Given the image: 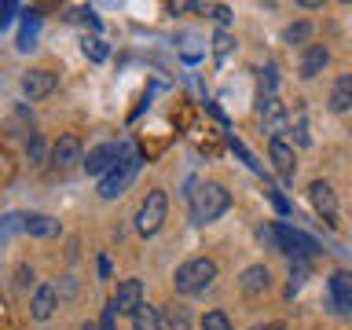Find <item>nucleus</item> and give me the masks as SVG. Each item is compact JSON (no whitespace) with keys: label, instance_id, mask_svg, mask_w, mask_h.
<instances>
[{"label":"nucleus","instance_id":"nucleus-7","mask_svg":"<svg viewBox=\"0 0 352 330\" xmlns=\"http://www.w3.org/2000/svg\"><path fill=\"white\" fill-rule=\"evenodd\" d=\"M125 151H129V147H121V143H99V147H92V151H88V158H85L88 176H99V180H103V176L118 165V158H121Z\"/></svg>","mask_w":352,"mask_h":330},{"label":"nucleus","instance_id":"nucleus-3","mask_svg":"<svg viewBox=\"0 0 352 330\" xmlns=\"http://www.w3.org/2000/svg\"><path fill=\"white\" fill-rule=\"evenodd\" d=\"M136 173H140V154L125 151V154L118 158L114 169H110L103 180H99V198H107V202H110V198H118L132 180H136Z\"/></svg>","mask_w":352,"mask_h":330},{"label":"nucleus","instance_id":"nucleus-8","mask_svg":"<svg viewBox=\"0 0 352 330\" xmlns=\"http://www.w3.org/2000/svg\"><path fill=\"white\" fill-rule=\"evenodd\" d=\"M257 114H261V121H264V132H272V140H279V132L290 129V118H286V110H283V103H279L275 96H264V92H261Z\"/></svg>","mask_w":352,"mask_h":330},{"label":"nucleus","instance_id":"nucleus-29","mask_svg":"<svg viewBox=\"0 0 352 330\" xmlns=\"http://www.w3.org/2000/svg\"><path fill=\"white\" fill-rule=\"evenodd\" d=\"M264 191H268V198H272V202H275V209H279V213H286V209H290V206H286V198H283L279 191H275L272 184H264Z\"/></svg>","mask_w":352,"mask_h":330},{"label":"nucleus","instance_id":"nucleus-9","mask_svg":"<svg viewBox=\"0 0 352 330\" xmlns=\"http://www.w3.org/2000/svg\"><path fill=\"white\" fill-rule=\"evenodd\" d=\"M110 305H114L118 316H136V308L143 305V283L140 279H121L114 297H110Z\"/></svg>","mask_w":352,"mask_h":330},{"label":"nucleus","instance_id":"nucleus-19","mask_svg":"<svg viewBox=\"0 0 352 330\" xmlns=\"http://www.w3.org/2000/svg\"><path fill=\"white\" fill-rule=\"evenodd\" d=\"M162 323H165V330H191V327H195V319H191V308H187V305L173 301L169 308H165Z\"/></svg>","mask_w":352,"mask_h":330},{"label":"nucleus","instance_id":"nucleus-33","mask_svg":"<svg viewBox=\"0 0 352 330\" xmlns=\"http://www.w3.org/2000/svg\"><path fill=\"white\" fill-rule=\"evenodd\" d=\"M99 275H103V279H110V261H107V257H99Z\"/></svg>","mask_w":352,"mask_h":330},{"label":"nucleus","instance_id":"nucleus-17","mask_svg":"<svg viewBox=\"0 0 352 330\" xmlns=\"http://www.w3.org/2000/svg\"><path fill=\"white\" fill-rule=\"evenodd\" d=\"M327 107H330V114L352 110V74H341L334 81V88H330V96H327Z\"/></svg>","mask_w":352,"mask_h":330},{"label":"nucleus","instance_id":"nucleus-20","mask_svg":"<svg viewBox=\"0 0 352 330\" xmlns=\"http://www.w3.org/2000/svg\"><path fill=\"white\" fill-rule=\"evenodd\" d=\"M132 330H165L162 312H158V308H151V305H140L136 316H132Z\"/></svg>","mask_w":352,"mask_h":330},{"label":"nucleus","instance_id":"nucleus-30","mask_svg":"<svg viewBox=\"0 0 352 330\" xmlns=\"http://www.w3.org/2000/svg\"><path fill=\"white\" fill-rule=\"evenodd\" d=\"M114 316H118L114 305H107L103 308V319H99V330H114Z\"/></svg>","mask_w":352,"mask_h":330},{"label":"nucleus","instance_id":"nucleus-2","mask_svg":"<svg viewBox=\"0 0 352 330\" xmlns=\"http://www.w3.org/2000/svg\"><path fill=\"white\" fill-rule=\"evenodd\" d=\"M213 283H217V264L209 261V257L184 261L180 268H176V275H173L176 294H206Z\"/></svg>","mask_w":352,"mask_h":330},{"label":"nucleus","instance_id":"nucleus-6","mask_svg":"<svg viewBox=\"0 0 352 330\" xmlns=\"http://www.w3.org/2000/svg\"><path fill=\"white\" fill-rule=\"evenodd\" d=\"M327 297H330V308L338 316H352V272L349 268H338L327 283Z\"/></svg>","mask_w":352,"mask_h":330},{"label":"nucleus","instance_id":"nucleus-27","mask_svg":"<svg viewBox=\"0 0 352 330\" xmlns=\"http://www.w3.org/2000/svg\"><path fill=\"white\" fill-rule=\"evenodd\" d=\"M275 74H279V66H275V63L264 66V74H261V81H264V96H275V85H279V77H275Z\"/></svg>","mask_w":352,"mask_h":330},{"label":"nucleus","instance_id":"nucleus-18","mask_svg":"<svg viewBox=\"0 0 352 330\" xmlns=\"http://www.w3.org/2000/svg\"><path fill=\"white\" fill-rule=\"evenodd\" d=\"M22 231L33 235V239H52V235H59V220H52L44 213H30L26 220H22Z\"/></svg>","mask_w":352,"mask_h":330},{"label":"nucleus","instance_id":"nucleus-15","mask_svg":"<svg viewBox=\"0 0 352 330\" xmlns=\"http://www.w3.org/2000/svg\"><path fill=\"white\" fill-rule=\"evenodd\" d=\"M268 286H272V272H268V264H250V268L242 272V279H239V290L246 294V297H261V294H268Z\"/></svg>","mask_w":352,"mask_h":330},{"label":"nucleus","instance_id":"nucleus-21","mask_svg":"<svg viewBox=\"0 0 352 330\" xmlns=\"http://www.w3.org/2000/svg\"><path fill=\"white\" fill-rule=\"evenodd\" d=\"M283 41L290 44H308L312 41V22H294V26H286V33H283Z\"/></svg>","mask_w":352,"mask_h":330},{"label":"nucleus","instance_id":"nucleus-28","mask_svg":"<svg viewBox=\"0 0 352 330\" xmlns=\"http://www.w3.org/2000/svg\"><path fill=\"white\" fill-rule=\"evenodd\" d=\"M290 129H294V140H297V147H308V143H312V140H308V121H305V118H297Z\"/></svg>","mask_w":352,"mask_h":330},{"label":"nucleus","instance_id":"nucleus-5","mask_svg":"<svg viewBox=\"0 0 352 330\" xmlns=\"http://www.w3.org/2000/svg\"><path fill=\"white\" fill-rule=\"evenodd\" d=\"M275 250L286 253V257H294V261H308L316 253V242L290 224H275Z\"/></svg>","mask_w":352,"mask_h":330},{"label":"nucleus","instance_id":"nucleus-13","mask_svg":"<svg viewBox=\"0 0 352 330\" xmlns=\"http://www.w3.org/2000/svg\"><path fill=\"white\" fill-rule=\"evenodd\" d=\"M327 63H330V52H327V44H305V52H301V77L305 81H316L319 74L327 70Z\"/></svg>","mask_w":352,"mask_h":330},{"label":"nucleus","instance_id":"nucleus-25","mask_svg":"<svg viewBox=\"0 0 352 330\" xmlns=\"http://www.w3.org/2000/svg\"><path fill=\"white\" fill-rule=\"evenodd\" d=\"M33 41H37V19H26V26H22V37H19V48L30 52Z\"/></svg>","mask_w":352,"mask_h":330},{"label":"nucleus","instance_id":"nucleus-4","mask_svg":"<svg viewBox=\"0 0 352 330\" xmlns=\"http://www.w3.org/2000/svg\"><path fill=\"white\" fill-rule=\"evenodd\" d=\"M165 213H169V195L165 191H147V198H143V206L136 213V231L140 235H154V231L165 224Z\"/></svg>","mask_w":352,"mask_h":330},{"label":"nucleus","instance_id":"nucleus-26","mask_svg":"<svg viewBox=\"0 0 352 330\" xmlns=\"http://www.w3.org/2000/svg\"><path fill=\"white\" fill-rule=\"evenodd\" d=\"M85 55H88V59H96V63H103L107 59V44L99 41V37H88L85 41Z\"/></svg>","mask_w":352,"mask_h":330},{"label":"nucleus","instance_id":"nucleus-10","mask_svg":"<svg viewBox=\"0 0 352 330\" xmlns=\"http://www.w3.org/2000/svg\"><path fill=\"white\" fill-rule=\"evenodd\" d=\"M308 198H312L316 213L323 217L327 224H334V217H338V195H334V187H330L327 180H312V184H308Z\"/></svg>","mask_w":352,"mask_h":330},{"label":"nucleus","instance_id":"nucleus-11","mask_svg":"<svg viewBox=\"0 0 352 330\" xmlns=\"http://www.w3.org/2000/svg\"><path fill=\"white\" fill-rule=\"evenodd\" d=\"M52 165H55V169H74V165H85L81 140H77V136H59V140H55Z\"/></svg>","mask_w":352,"mask_h":330},{"label":"nucleus","instance_id":"nucleus-31","mask_svg":"<svg viewBox=\"0 0 352 330\" xmlns=\"http://www.w3.org/2000/svg\"><path fill=\"white\" fill-rule=\"evenodd\" d=\"M11 11H15V4H0V26H8V22H11Z\"/></svg>","mask_w":352,"mask_h":330},{"label":"nucleus","instance_id":"nucleus-34","mask_svg":"<svg viewBox=\"0 0 352 330\" xmlns=\"http://www.w3.org/2000/svg\"><path fill=\"white\" fill-rule=\"evenodd\" d=\"M253 330H286L283 323H264V327H253Z\"/></svg>","mask_w":352,"mask_h":330},{"label":"nucleus","instance_id":"nucleus-1","mask_svg":"<svg viewBox=\"0 0 352 330\" xmlns=\"http://www.w3.org/2000/svg\"><path fill=\"white\" fill-rule=\"evenodd\" d=\"M228 209H231V191L224 184L206 180V184H198L191 191V217H195V224H213L217 217L228 213Z\"/></svg>","mask_w":352,"mask_h":330},{"label":"nucleus","instance_id":"nucleus-22","mask_svg":"<svg viewBox=\"0 0 352 330\" xmlns=\"http://www.w3.org/2000/svg\"><path fill=\"white\" fill-rule=\"evenodd\" d=\"M44 151H48V147H44V136H41V132H33V136H30V143H26V154H30V162H33V165H41V162H44Z\"/></svg>","mask_w":352,"mask_h":330},{"label":"nucleus","instance_id":"nucleus-16","mask_svg":"<svg viewBox=\"0 0 352 330\" xmlns=\"http://www.w3.org/2000/svg\"><path fill=\"white\" fill-rule=\"evenodd\" d=\"M55 305H59V294H55V286H37V294H33L30 301V316L44 323V319L55 316Z\"/></svg>","mask_w":352,"mask_h":330},{"label":"nucleus","instance_id":"nucleus-24","mask_svg":"<svg viewBox=\"0 0 352 330\" xmlns=\"http://www.w3.org/2000/svg\"><path fill=\"white\" fill-rule=\"evenodd\" d=\"M231 44H235V37H231L228 30H217V37H213V55H217V59H224V55L231 52Z\"/></svg>","mask_w":352,"mask_h":330},{"label":"nucleus","instance_id":"nucleus-35","mask_svg":"<svg viewBox=\"0 0 352 330\" xmlns=\"http://www.w3.org/2000/svg\"><path fill=\"white\" fill-rule=\"evenodd\" d=\"M81 330H99V323H85Z\"/></svg>","mask_w":352,"mask_h":330},{"label":"nucleus","instance_id":"nucleus-32","mask_svg":"<svg viewBox=\"0 0 352 330\" xmlns=\"http://www.w3.org/2000/svg\"><path fill=\"white\" fill-rule=\"evenodd\" d=\"M213 19H217V22H228V19H231V11H228L224 4H217V8H213Z\"/></svg>","mask_w":352,"mask_h":330},{"label":"nucleus","instance_id":"nucleus-12","mask_svg":"<svg viewBox=\"0 0 352 330\" xmlns=\"http://www.w3.org/2000/svg\"><path fill=\"white\" fill-rule=\"evenodd\" d=\"M55 88H59V74H52V70H30V74H22V92H26L30 99H48Z\"/></svg>","mask_w":352,"mask_h":330},{"label":"nucleus","instance_id":"nucleus-23","mask_svg":"<svg viewBox=\"0 0 352 330\" xmlns=\"http://www.w3.org/2000/svg\"><path fill=\"white\" fill-rule=\"evenodd\" d=\"M202 330H235V327H231V319H228L224 312H206Z\"/></svg>","mask_w":352,"mask_h":330},{"label":"nucleus","instance_id":"nucleus-14","mask_svg":"<svg viewBox=\"0 0 352 330\" xmlns=\"http://www.w3.org/2000/svg\"><path fill=\"white\" fill-rule=\"evenodd\" d=\"M268 154H272V165H275V173H279L286 184H294L297 162H294V147H290V143H286L283 136H279V140H272V143H268Z\"/></svg>","mask_w":352,"mask_h":330}]
</instances>
